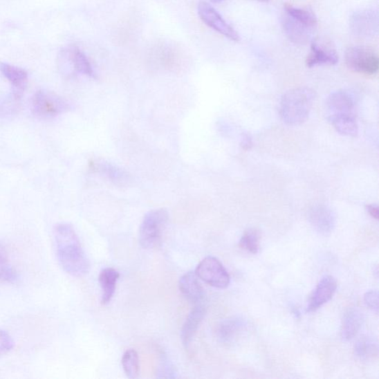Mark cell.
<instances>
[{
  "label": "cell",
  "instance_id": "1",
  "mask_svg": "<svg viewBox=\"0 0 379 379\" xmlns=\"http://www.w3.org/2000/svg\"><path fill=\"white\" fill-rule=\"evenodd\" d=\"M54 235L57 257L62 269L73 277L86 275L90 263L75 228L68 223H59L55 228Z\"/></svg>",
  "mask_w": 379,
  "mask_h": 379
},
{
  "label": "cell",
  "instance_id": "13",
  "mask_svg": "<svg viewBox=\"0 0 379 379\" xmlns=\"http://www.w3.org/2000/svg\"><path fill=\"white\" fill-rule=\"evenodd\" d=\"M337 289V281L332 276L323 277L315 288L308 307V312H313L328 303Z\"/></svg>",
  "mask_w": 379,
  "mask_h": 379
},
{
  "label": "cell",
  "instance_id": "14",
  "mask_svg": "<svg viewBox=\"0 0 379 379\" xmlns=\"http://www.w3.org/2000/svg\"><path fill=\"white\" fill-rule=\"evenodd\" d=\"M281 24L284 33L293 43L305 45L312 39L313 28L299 23L288 15L282 18Z\"/></svg>",
  "mask_w": 379,
  "mask_h": 379
},
{
  "label": "cell",
  "instance_id": "21",
  "mask_svg": "<svg viewBox=\"0 0 379 379\" xmlns=\"http://www.w3.org/2000/svg\"><path fill=\"white\" fill-rule=\"evenodd\" d=\"M68 58L73 69L77 72L91 78L96 77L89 59L80 50L71 49L68 52Z\"/></svg>",
  "mask_w": 379,
  "mask_h": 379
},
{
  "label": "cell",
  "instance_id": "18",
  "mask_svg": "<svg viewBox=\"0 0 379 379\" xmlns=\"http://www.w3.org/2000/svg\"><path fill=\"white\" fill-rule=\"evenodd\" d=\"M364 321V315L360 310L351 308L347 311L342 320V338L345 341L353 340L361 330Z\"/></svg>",
  "mask_w": 379,
  "mask_h": 379
},
{
  "label": "cell",
  "instance_id": "4",
  "mask_svg": "<svg viewBox=\"0 0 379 379\" xmlns=\"http://www.w3.org/2000/svg\"><path fill=\"white\" fill-rule=\"evenodd\" d=\"M169 215L164 208L155 209L147 212L142 220L139 241L145 249H153L159 243Z\"/></svg>",
  "mask_w": 379,
  "mask_h": 379
},
{
  "label": "cell",
  "instance_id": "19",
  "mask_svg": "<svg viewBox=\"0 0 379 379\" xmlns=\"http://www.w3.org/2000/svg\"><path fill=\"white\" fill-rule=\"evenodd\" d=\"M92 171L104 175L109 180L118 185H123L129 181V175L122 170V168L105 161H92L90 163Z\"/></svg>",
  "mask_w": 379,
  "mask_h": 379
},
{
  "label": "cell",
  "instance_id": "9",
  "mask_svg": "<svg viewBox=\"0 0 379 379\" xmlns=\"http://www.w3.org/2000/svg\"><path fill=\"white\" fill-rule=\"evenodd\" d=\"M350 27L353 35L359 38L374 37L378 30V15L373 10H361L351 17Z\"/></svg>",
  "mask_w": 379,
  "mask_h": 379
},
{
  "label": "cell",
  "instance_id": "3",
  "mask_svg": "<svg viewBox=\"0 0 379 379\" xmlns=\"http://www.w3.org/2000/svg\"><path fill=\"white\" fill-rule=\"evenodd\" d=\"M315 98V91L309 88L295 89L284 93L279 109L281 120L290 126L304 123L309 117Z\"/></svg>",
  "mask_w": 379,
  "mask_h": 379
},
{
  "label": "cell",
  "instance_id": "5",
  "mask_svg": "<svg viewBox=\"0 0 379 379\" xmlns=\"http://www.w3.org/2000/svg\"><path fill=\"white\" fill-rule=\"evenodd\" d=\"M344 59L347 68L354 72L372 76L378 71L379 58L371 48L351 47L346 50Z\"/></svg>",
  "mask_w": 379,
  "mask_h": 379
},
{
  "label": "cell",
  "instance_id": "7",
  "mask_svg": "<svg viewBox=\"0 0 379 379\" xmlns=\"http://www.w3.org/2000/svg\"><path fill=\"white\" fill-rule=\"evenodd\" d=\"M195 273L198 278L210 286L224 289L229 286L230 279L228 272L215 257L205 258L198 265Z\"/></svg>",
  "mask_w": 379,
  "mask_h": 379
},
{
  "label": "cell",
  "instance_id": "12",
  "mask_svg": "<svg viewBox=\"0 0 379 379\" xmlns=\"http://www.w3.org/2000/svg\"><path fill=\"white\" fill-rule=\"evenodd\" d=\"M248 328L247 322L239 317H232L221 322L216 327V338L220 342L230 344L243 334Z\"/></svg>",
  "mask_w": 379,
  "mask_h": 379
},
{
  "label": "cell",
  "instance_id": "24",
  "mask_svg": "<svg viewBox=\"0 0 379 379\" xmlns=\"http://www.w3.org/2000/svg\"><path fill=\"white\" fill-rule=\"evenodd\" d=\"M122 364L124 372L131 379L138 378L140 376V367L138 352L129 349L126 351L122 356Z\"/></svg>",
  "mask_w": 379,
  "mask_h": 379
},
{
  "label": "cell",
  "instance_id": "30",
  "mask_svg": "<svg viewBox=\"0 0 379 379\" xmlns=\"http://www.w3.org/2000/svg\"><path fill=\"white\" fill-rule=\"evenodd\" d=\"M367 210L368 213H369V214L373 218H374L376 220L378 219L379 212H378V207L377 205H368L367 206Z\"/></svg>",
  "mask_w": 379,
  "mask_h": 379
},
{
  "label": "cell",
  "instance_id": "28",
  "mask_svg": "<svg viewBox=\"0 0 379 379\" xmlns=\"http://www.w3.org/2000/svg\"><path fill=\"white\" fill-rule=\"evenodd\" d=\"M364 301L367 306L373 311L378 310V293L377 290H370L365 293Z\"/></svg>",
  "mask_w": 379,
  "mask_h": 379
},
{
  "label": "cell",
  "instance_id": "20",
  "mask_svg": "<svg viewBox=\"0 0 379 379\" xmlns=\"http://www.w3.org/2000/svg\"><path fill=\"white\" fill-rule=\"evenodd\" d=\"M120 277V272L111 268H104L100 272L99 281L102 291V304H109L113 299Z\"/></svg>",
  "mask_w": 379,
  "mask_h": 379
},
{
  "label": "cell",
  "instance_id": "11",
  "mask_svg": "<svg viewBox=\"0 0 379 379\" xmlns=\"http://www.w3.org/2000/svg\"><path fill=\"white\" fill-rule=\"evenodd\" d=\"M338 62L339 56L330 44L324 41H312L311 52L306 59L308 68L322 65L334 66Z\"/></svg>",
  "mask_w": 379,
  "mask_h": 379
},
{
  "label": "cell",
  "instance_id": "25",
  "mask_svg": "<svg viewBox=\"0 0 379 379\" xmlns=\"http://www.w3.org/2000/svg\"><path fill=\"white\" fill-rule=\"evenodd\" d=\"M261 238L259 230L255 228L248 229L242 235L239 241V247L250 252V254L257 255L260 249Z\"/></svg>",
  "mask_w": 379,
  "mask_h": 379
},
{
  "label": "cell",
  "instance_id": "16",
  "mask_svg": "<svg viewBox=\"0 0 379 379\" xmlns=\"http://www.w3.org/2000/svg\"><path fill=\"white\" fill-rule=\"evenodd\" d=\"M178 288L188 301L196 304L203 303L205 297L204 291L194 272H186L181 278Z\"/></svg>",
  "mask_w": 379,
  "mask_h": 379
},
{
  "label": "cell",
  "instance_id": "15",
  "mask_svg": "<svg viewBox=\"0 0 379 379\" xmlns=\"http://www.w3.org/2000/svg\"><path fill=\"white\" fill-rule=\"evenodd\" d=\"M0 72L12 84L16 98L22 97L28 86V75L26 70L0 62Z\"/></svg>",
  "mask_w": 379,
  "mask_h": 379
},
{
  "label": "cell",
  "instance_id": "22",
  "mask_svg": "<svg viewBox=\"0 0 379 379\" xmlns=\"http://www.w3.org/2000/svg\"><path fill=\"white\" fill-rule=\"evenodd\" d=\"M378 342L373 337H362L355 345V354L362 360L373 359L378 355Z\"/></svg>",
  "mask_w": 379,
  "mask_h": 379
},
{
  "label": "cell",
  "instance_id": "29",
  "mask_svg": "<svg viewBox=\"0 0 379 379\" xmlns=\"http://www.w3.org/2000/svg\"><path fill=\"white\" fill-rule=\"evenodd\" d=\"M240 145L241 147V149L244 151L250 150L252 146V142L250 136L247 133H244L243 135H242Z\"/></svg>",
  "mask_w": 379,
  "mask_h": 379
},
{
  "label": "cell",
  "instance_id": "6",
  "mask_svg": "<svg viewBox=\"0 0 379 379\" xmlns=\"http://www.w3.org/2000/svg\"><path fill=\"white\" fill-rule=\"evenodd\" d=\"M70 109L68 103L54 92L38 91L31 100V109L39 118L50 119L66 112Z\"/></svg>",
  "mask_w": 379,
  "mask_h": 379
},
{
  "label": "cell",
  "instance_id": "17",
  "mask_svg": "<svg viewBox=\"0 0 379 379\" xmlns=\"http://www.w3.org/2000/svg\"><path fill=\"white\" fill-rule=\"evenodd\" d=\"M206 313V308L203 303L196 304L195 308L188 315L183 325L181 337L186 346L192 342L200 324H201Z\"/></svg>",
  "mask_w": 379,
  "mask_h": 379
},
{
  "label": "cell",
  "instance_id": "2",
  "mask_svg": "<svg viewBox=\"0 0 379 379\" xmlns=\"http://www.w3.org/2000/svg\"><path fill=\"white\" fill-rule=\"evenodd\" d=\"M355 100L346 91L332 93L326 102V113L335 130L342 135L355 136L358 124L355 113Z\"/></svg>",
  "mask_w": 379,
  "mask_h": 379
},
{
  "label": "cell",
  "instance_id": "32",
  "mask_svg": "<svg viewBox=\"0 0 379 379\" xmlns=\"http://www.w3.org/2000/svg\"><path fill=\"white\" fill-rule=\"evenodd\" d=\"M257 1L262 2V3H267L269 1V0H257Z\"/></svg>",
  "mask_w": 379,
  "mask_h": 379
},
{
  "label": "cell",
  "instance_id": "26",
  "mask_svg": "<svg viewBox=\"0 0 379 379\" xmlns=\"http://www.w3.org/2000/svg\"><path fill=\"white\" fill-rule=\"evenodd\" d=\"M17 279V272L10 265L5 248L0 244V281L14 283Z\"/></svg>",
  "mask_w": 379,
  "mask_h": 379
},
{
  "label": "cell",
  "instance_id": "27",
  "mask_svg": "<svg viewBox=\"0 0 379 379\" xmlns=\"http://www.w3.org/2000/svg\"><path fill=\"white\" fill-rule=\"evenodd\" d=\"M15 343L12 336L6 331L0 329V355H3L14 349Z\"/></svg>",
  "mask_w": 379,
  "mask_h": 379
},
{
  "label": "cell",
  "instance_id": "23",
  "mask_svg": "<svg viewBox=\"0 0 379 379\" xmlns=\"http://www.w3.org/2000/svg\"><path fill=\"white\" fill-rule=\"evenodd\" d=\"M284 8H286L287 15L298 21L299 23L311 28L317 26V18L311 10L294 7L288 3L284 5Z\"/></svg>",
  "mask_w": 379,
  "mask_h": 379
},
{
  "label": "cell",
  "instance_id": "31",
  "mask_svg": "<svg viewBox=\"0 0 379 379\" xmlns=\"http://www.w3.org/2000/svg\"><path fill=\"white\" fill-rule=\"evenodd\" d=\"M210 1H212L214 3H221L225 1V0H210Z\"/></svg>",
  "mask_w": 379,
  "mask_h": 379
},
{
  "label": "cell",
  "instance_id": "8",
  "mask_svg": "<svg viewBox=\"0 0 379 379\" xmlns=\"http://www.w3.org/2000/svg\"><path fill=\"white\" fill-rule=\"evenodd\" d=\"M198 14L200 19L208 27L230 40L239 41L240 37L237 31L230 26L217 10L208 3L204 1L199 3Z\"/></svg>",
  "mask_w": 379,
  "mask_h": 379
},
{
  "label": "cell",
  "instance_id": "10",
  "mask_svg": "<svg viewBox=\"0 0 379 379\" xmlns=\"http://www.w3.org/2000/svg\"><path fill=\"white\" fill-rule=\"evenodd\" d=\"M308 220L314 230L323 236L330 235L335 226L333 212L323 205H314L310 209Z\"/></svg>",
  "mask_w": 379,
  "mask_h": 379
}]
</instances>
